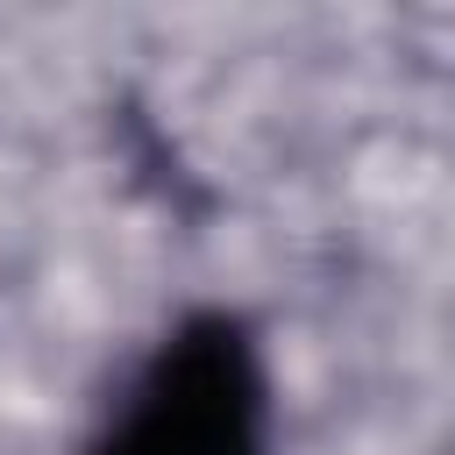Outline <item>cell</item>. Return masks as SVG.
Listing matches in <instances>:
<instances>
[{
    "label": "cell",
    "instance_id": "cell-1",
    "mask_svg": "<svg viewBox=\"0 0 455 455\" xmlns=\"http://www.w3.org/2000/svg\"><path fill=\"white\" fill-rule=\"evenodd\" d=\"M92 455H263V363L228 313L185 320Z\"/></svg>",
    "mask_w": 455,
    "mask_h": 455
}]
</instances>
